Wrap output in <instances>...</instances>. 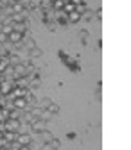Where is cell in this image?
<instances>
[{"mask_svg": "<svg viewBox=\"0 0 131 150\" xmlns=\"http://www.w3.org/2000/svg\"><path fill=\"white\" fill-rule=\"evenodd\" d=\"M67 20H68V22H72V23H76V22H79V20H81V14H79L77 11H72V13H68V14H67Z\"/></svg>", "mask_w": 131, "mask_h": 150, "instance_id": "cell-9", "label": "cell"}, {"mask_svg": "<svg viewBox=\"0 0 131 150\" xmlns=\"http://www.w3.org/2000/svg\"><path fill=\"white\" fill-rule=\"evenodd\" d=\"M65 2H67V0H52V4H50V7H54V9H58V11H61V9H63V6H65Z\"/></svg>", "mask_w": 131, "mask_h": 150, "instance_id": "cell-15", "label": "cell"}, {"mask_svg": "<svg viewBox=\"0 0 131 150\" xmlns=\"http://www.w3.org/2000/svg\"><path fill=\"white\" fill-rule=\"evenodd\" d=\"M49 146H50V150H59V146H61V141H59L58 138H52V139L49 141Z\"/></svg>", "mask_w": 131, "mask_h": 150, "instance_id": "cell-14", "label": "cell"}, {"mask_svg": "<svg viewBox=\"0 0 131 150\" xmlns=\"http://www.w3.org/2000/svg\"><path fill=\"white\" fill-rule=\"evenodd\" d=\"M38 136H42V139H43V143H49L54 136H52V132H49V130L45 129V130H42V132H38Z\"/></svg>", "mask_w": 131, "mask_h": 150, "instance_id": "cell-11", "label": "cell"}, {"mask_svg": "<svg viewBox=\"0 0 131 150\" xmlns=\"http://www.w3.org/2000/svg\"><path fill=\"white\" fill-rule=\"evenodd\" d=\"M14 143L18 146H29L32 143V134H18L16 139H14Z\"/></svg>", "mask_w": 131, "mask_h": 150, "instance_id": "cell-3", "label": "cell"}, {"mask_svg": "<svg viewBox=\"0 0 131 150\" xmlns=\"http://www.w3.org/2000/svg\"><path fill=\"white\" fill-rule=\"evenodd\" d=\"M2 29H4V23H2V22H0V32H2Z\"/></svg>", "mask_w": 131, "mask_h": 150, "instance_id": "cell-22", "label": "cell"}, {"mask_svg": "<svg viewBox=\"0 0 131 150\" xmlns=\"http://www.w3.org/2000/svg\"><path fill=\"white\" fill-rule=\"evenodd\" d=\"M9 66V61H7V57H0V75L4 73V70Z\"/></svg>", "mask_w": 131, "mask_h": 150, "instance_id": "cell-16", "label": "cell"}, {"mask_svg": "<svg viewBox=\"0 0 131 150\" xmlns=\"http://www.w3.org/2000/svg\"><path fill=\"white\" fill-rule=\"evenodd\" d=\"M16 136H18V132H9V130H6V132L2 134V138L6 139V143H13L16 139Z\"/></svg>", "mask_w": 131, "mask_h": 150, "instance_id": "cell-10", "label": "cell"}, {"mask_svg": "<svg viewBox=\"0 0 131 150\" xmlns=\"http://www.w3.org/2000/svg\"><path fill=\"white\" fill-rule=\"evenodd\" d=\"M13 88H14V82H13V81H9V79H2V81H0V95L7 97L9 93L13 91Z\"/></svg>", "mask_w": 131, "mask_h": 150, "instance_id": "cell-1", "label": "cell"}, {"mask_svg": "<svg viewBox=\"0 0 131 150\" xmlns=\"http://www.w3.org/2000/svg\"><path fill=\"white\" fill-rule=\"evenodd\" d=\"M9 41H7V34H4V32H0V45H7Z\"/></svg>", "mask_w": 131, "mask_h": 150, "instance_id": "cell-19", "label": "cell"}, {"mask_svg": "<svg viewBox=\"0 0 131 150\" xmlns=\"http://www.w3.org/2000/svg\"><path fill=\"white\" fill-rule=\"evenodd\" d=\"M76 11H77V13H79V14H83V13H84V11H86V6H84V4H83V2H81V4H77V6H76Z\"/></svg>", "mask_w": 131, "mask_h": 150, "instance_id": "cell-18", "label": "cell"}, {"mask_svg": "<svg viewBox=\"0 0 131 150\" xmlns=\"http://www.w3.org/2000/svg\"><path fill=\"white\" fill-rule=\"evenodd\" d=\"M68 2H72V4H76V6H77V4H81V2H83V0H68Z\"/></svg>", "mask_w": 131, "mask_h": 150, "instance_id": "cell-20", "label": "cell"}, {"mask_svg": "<svg viewBox=\"0 0 131 150\" xmlns=\"http://www.w3.org/2000/svg\"><path fill=\"white\" fill-rule=\"evenodd\" d=\"M45 109L50 112V115H58V112H59V105H58V104H54V102H50Z\"/></svg>", "mask_w": 131, "mask_h": 150, "instance_id": "cell-13", "label": "cell"}, {"mask_svg": "<svg viewBox=\"0 0 131 150\" xmlns=\"http://www.w3.org/2000/svg\"><path fill=\"white\" fill-rule=\"evenodd\" d=\"M11 2H20V0H11Z\"/></svg>", "mask_w": 131, "mask_h": 150, "instance_id": "cell-23", "label": "cell"}, {"mask_svg": "<svg viewBox=\"0 0 131 150\" xmlns=\"http://www.w3.org/2000/svg\"><path fill=\"white\" fill-rule=\"evenodd\" d=\"M22 112H24V111L11 107V109H9V115H7V118H13V120H20V118H22Z\"/></svg>", "mask_w": 131, "mask_h": 150, "instance_id": "cell-7", "label": "cell"}, {"mask_svg": "<svg viewBox=\"0 0 131 150\" xmlns=\"http://www.w3.org/2000/svg\"><path fill=\"white\" fill-rule=\"evenodd\" d=\"M11 107H14V109H20V111H27L29 109V104H27V100L22 97V98H13V104H11ZM9 107V109H11Z\"/></svg>", "mask_w": 131, "mask_h": 150, "instance_id": "cell-6", "label": "cell"}, {"mask_svg": "<svg viewBox=\"0 0 131 150\" xmlns=\"http://www.w3.org/2000/svg\"><path fill=\"white\" fill-rule=\"evenodd\" d=\"M24 98L27 100V104H32V102H34V95H32L29 89H27V93H25V97H24Z\"/></svg>", "mask_w": 131, "mask_h": 150, "instance_id": "cell-17", "label": "cell"}, {"mask_svg": "<svg viewBox=\"0 0 131 150\" xmlns=\"http://www.w3.org/2000/svg\"><path fill=\"white\" fill-rule=\"evenodd\" d=\"M22 40H24V34H22V32L11 30V32L7 34V41L13 43V45H22Z\"/></svg>", "mask_w": 131, "mask_h": 150, "instance_id": "cell-5", "label": "cell"}, {"mask_svg": "<svg viewBox=\"0 0 131 150\" xmlns=\"http://www.w3.org/2000/svg\"><path fill=\"white\" fill-rule=\"evenodd\" d=\"M65 14H68V13H72V11H76V4H72V2H65V6H63V9H61Z\"/></svg>", "mask_w": 131, "mask_h": 150, "instance_id": "cell-12", "label": "cell"}, {"mask_svg": "<svg viewBox=\"0 0 131 150\" xmlns=\"http://www.w3.org/2000/svg\"><path fill=\"white\" fill-rule=\"evenodd\" d=\"M43 55V52H42V48H38V47H34L32 50H29V57L31 59H40Z\"/></svg>", "mask_w": 131, "mask_h": 150, "instance_id": "cell-8", "label": "cell"}, {"mask_svg": "<svg viewBox=\"0 0 131 150\" xmlns=\"http://www.w3.org/2000/svg\"><path fill=\"white\" fill-rule=\"evenodd\" d=\"M20 150H31L29 146H20Z\"/></svg>", "mask_w": 131, "mask_h": 150, "instance_id": "cell-21", "label": "cell"}, {"mask_svg": "<svg viewBox=\"0 0 131 150\" xmlns=\"http://www.w3.org/2000/svg\"><path fill=\"white\" fill-rule=\"evenodd\" d=\"M4 123H6V130H9V132H18V130H20V125H22L20 120H13V118H7Z\"/></svg>", "mask_w": 131, "mask_h": 150, "instance_id": "cell-4", "label": "cell"}, {"mask_svg": "<svg viewBox=\"0 0 131 150\" xmlns=\"http://www.w3.org/2000/svg\"><path fill=\"white\" fill-rule=\"evenodd\" d=\"M29 125H31V130H32V132H36V134L47 129V122H43V120H40V118H34Z\"/></svg>", "mask_w": 131, "mask_h": 150, "instance_id": "cell-2", "label": "cell"}]
</instances>
